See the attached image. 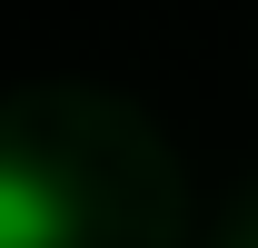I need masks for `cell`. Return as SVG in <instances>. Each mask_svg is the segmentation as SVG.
<instances>
[{"mask_svg":"<svg viewBox=\"0 0 258 248\" xmlns=\"http://www.w3.org/2000/svg\"><path fill=\"white\" fill-rule=\"evenodd\" d=\"M60 228H70V209L50 189V169L30 149H10L0 159V248H60Z\"/></svg>","mask_w":258,"mask_h":248,"instance_id":"1","label":"cell"}]
</instances>
